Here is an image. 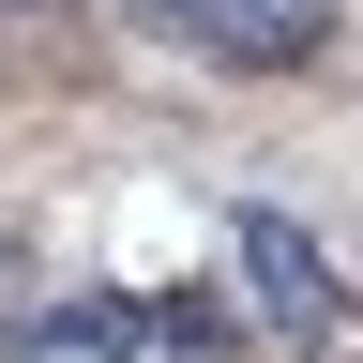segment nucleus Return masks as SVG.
Wrapping results in <instances>:
<instances>
[{
    "mask_svg": "<svg viewBox=\"0 0 363 363\" xmlns=\"http://www.w3.org/2000/svg\"><path fill=\"white\" fill-rule=\"evenodd\" d=\"M152 30H182L197 61L227 76H303L318 45H333V0H136Z\"/></svg>",
    "mask_w": 363,
    "mask_h": 363,
    "instance_id": "obj_1",
    "label": "nucleus"
},
{
    "mask_svg": "<svg viewBox=\"0 0 363 363\" xmlns=\"http://www.w3.org/2000/svg\"><path fill=\"white\" fill-rule=\"evenodd\" d=\"M242 272H257V318H288V333L333 318V272H318V242H303L288 212H242Z\"/></svg>",
    "mask_w": 363,
    "mask_h": 363,
    "instance_id": "obj_2",
    "label": "nucleus"
},
{
    "mask_svg": "<svg viewBox=\"0 0 363 363\" xmlns=\"http://www.w3.org/2000/svg\"><path fill=\"white\" fill-rule=\"evenodd\" d=\"M0 16H45V0H0Z\"/></svg>",
    "mask_w": 363,
    "mask_h": 363,
    "instance_id": "obj_3",
    "label": "nucleus"
}]
</instances>
